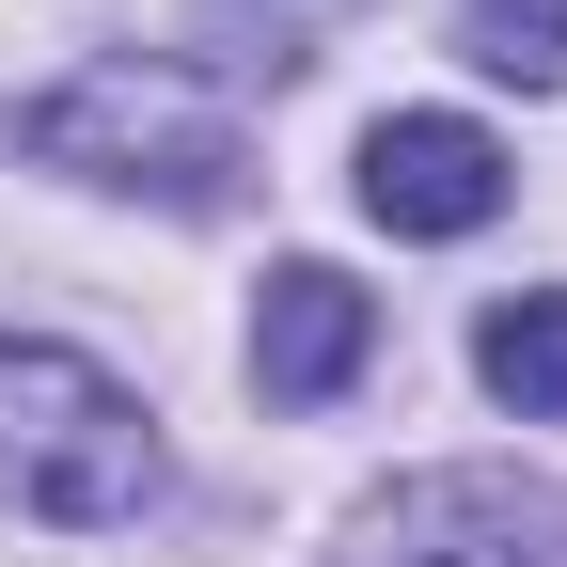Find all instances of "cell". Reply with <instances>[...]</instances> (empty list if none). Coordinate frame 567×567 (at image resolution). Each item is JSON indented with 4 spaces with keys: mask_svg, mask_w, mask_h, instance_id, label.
<instances>
[{
    "mask_svg": "<svg viewBox=\"0 0 567 567\" xmlns=\"http://www.w3.org/2000/svg\"><path fill=\"white\" fill-rule=\"evenodd\" d=\"M505 142H488L473 111H379L363 126V221L379 237H473V221H505Z\"/></svg>",
    "mask_w": 567,
    "mask_h": 567,
    "instance_id": "cell-4",
    "label": "cell"
},
{
    "mask_svg": "<svg viewBox=\"0 0 567 567\" xmlns=\"http://www.w3.org/2000/svg\"><path fill=\"white\" fill-rule=\"evenodd\" d=\"M379 363V300L347 268H268V300H252V394L268 410H331L347 379Z\"/></svg>",
    "mask_w": 567,
    "mask_h": 567,
    "instance_id": "cell-5",
    "label": "cell"
},
{
    "mask_svg": "<svg viewBox=\"0 0 567 567\" xmlns=\"http://www.w3.org/2000/svg\"><path fill=\"white\" fill-rule=\"evenodd\" d=\"M331 567H567V488L505 473V457H442V473H394L363 520H347Z\"/></svg>",
    "mask_w": 567,
    "mask_h": 567,
    "instance_id": "cell-3",
    "label": "cell"
},
{
    "mask_svg": "<svg viewBox=\"0 0 567 567\" xmlns=\"http://www.w3.org/2000/svg\"><path fill=\"white\" fill-rule=\"evenodd\" d=\"M17 158L63 174V189H126V205H189L205 221V205H237L252 142H237V111L205 80H174V63H80V80H48L17 111Z\"/></svg>",
    "mask_w": 567,
    "mask_h": 567,
    "instance_id": "cell-2",
    "label": "cell"
},
{
    "mask_svg": "<svg viewBox=\"0 0 567 567\" xmlns=\"http://www.w3.org/2000/svg\"><path fill=\"white\" fill-rule=\"evenodd\" d=\"M457 63L551 95V80H567V0H457Z\"/></svg>",
    "mask_w": 567,
    "mask_h": 567,
    "instance_id": "cell-7",
    "label": "cell"
},
{
    "mask_svg": "<svg viewBox=\"0 0 567 567\" xmlns=\"http://www.w3.org/2000/svg\"><path fill=\"white\" fill-rule=\"evenodd\" d=\"M0 505L63 536H111L158 505V410L63 331H0Z\"/></svg>",
    "mask_w": 567,
    "mask_h": 567,
    "instance_id": "cell-1",
    "label": "cell"
},
{
    "mask_svg": "<svg viewBox=\"0 0 567 567\" xmlns=\"http://www.w3.org/2000/svg\"><path fill=\"white\" fill-rule=\"evenodd\" d=\"M473 379L505 394L520 425H567V284H520V300L473 316Z\"/></svg>",
    "mask_w": 567,
    "mask_h": 567,
    "instance_id": "cell-6",
    "label": "cell"
}]
</instances>
